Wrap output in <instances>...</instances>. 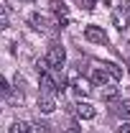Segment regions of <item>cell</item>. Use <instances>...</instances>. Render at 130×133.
<instances>
[{"instance_id":"obj_10","label":"cell","mask_w":130,"mask_h":133,"mask_svg":"<svg viewBox=\"0 0 130 133\" xmlns=\"http://www.w3.org/2000/svg\"><path fill=\"white\" fill-rule=\"evenodd\" d=\"M77 115H79L82 120H92V118L97 115V110H95L89 102H79V105H77Z\"/></svg>"},{"instance_id":"obj_1","label":"cell","mask_w":130,"mask_h":133,"mask_svg":"<svg viewBox=\"0 0 130 133\" xmlns=\"http://www.w3.org/2000/svg\"><path fill=\"white\" fill-rule=\"evenodd\" d=\"M56 72H59V69H49V72L41 74V79H38L41 95H61V92H64V79H61Z\"/></svg>"},{"instance_id":"obj_8","label":"cell","mask_w":130,"mask_h":133,"mask_svg":"<svg viewBox=\"0 0 130 133\" xmlns=\"http://www.w3.org/2000/svg\"><path fill=\"white\" fill-rule=\"evenodd\" d=\"M38 110L44 113V115H49L56 110V102H54V95H41L38 97Z\"/></svg>"},{"instance_id":"obj_14","label":"cell","mask_w":130,"mask_h":133,"mask_svg":"<svg viewBox=\"0 0 130 133\" xmlns=\"http://www.w3.org/2000/svg\"><path fill=\"white\" fill-rule=\"evenodd\" d=\"M112 21H115V26H117V31H122V28H125V18H120L117 13L112 16Z\"/></svg>"},{"instance_id":"obj_11","label":"cell","mask_w":130,"mask_h":133,"mask_svg":"<svg viewBox=\"0 0 130 133\" xmlns=\"http://www.w3.org/2000/svg\"><path fill=\"white\" fill-rule=\"evenodd\" d=\"M8 133H33V125L26 123V120H13L10 128H8Z\"/></svg>"},{"instance_id":"obj_16","label":"cell","mask_w":130,"mask_h":133,"mask_svg":"<svg viewBox=\"0 0 130 133\" xmlns=\"http://www.w3.org/2000/svg\"><path fill=\"white\" fill-rule=\"evenodd\" d=\"M117 133H130V123H122V125H120V131Z\"/></svg>"},{"instance_id":"obj_7","label":"cell","mask_w":130,"mask_h":133,"mask_svg":"<svg viewBox=\"0 0 130 133\" xmlns=\"http://www.w3.org/2000/svg\"><path fill=\"white\" fill-rule=\"evenodd\" d=\"M51 13L59 18V23H66V18H69V8H66L61 0H51Z\"/></svg>"},{"instance_id":"obj_5","label":"cell","mask_w":130,"mask_h":133,"mask_svg":"<svg viewBox=\"0 0 130 133\" xmlns=\"http://www.w3.org/2000/svg\"><path fill=\"white\" fill-rule=\"evenodd\" d=\"M92 82L99 84V87H110V84H115L117 79H115V77L107 72V69H102V66H95V69H92Z\"/></svg>"},{"instance_id":"obj_13","label":"cell","mask_w":130,"mask_h":133,"mask_svg":"<svg viewBox=\"0 0 130 133\" xmlns=\"http://www.w3.org/2000/svg\"><path fill=\"white\" fill-rule=\"evenodd\" d=\"M102 97L105 100H115L117 97V90H115L112 84H110V87H102Z\"/></svg>"},{"instance_id":"obj_17","label":"cell","mask_w":130,"mask_h":133,"mask_svg":"<svg viewBox=\"0 0 130 133\" xmlns=\"http://www.w3.org/2000/svg\"><path fill=\"white\" fill-rule=\"evenodd\" d=\"M28 3H33V0H28Z\"/></svg>"},{"instance_id":"obj_4","label":"cell","mask_w":130,"mask_h":133,"mask_svg":"<svg viewBox=\"0 0 130 133\" xmlns=\"http://www.w3.org/2000/svg\"><path fill=\"white\" fill-rule=\"evenodd\" d=\"M71 90H74V95L87 97V95L92 92V84H89V79H84V77H79V74L74 72V74H71Z\"/></svg>"},{"instance_id":"obj_2","label":"cell","mask_w":130,"mask_h":133,"mask_svg":"<svg viewBox=\"0 0 130 133\" xmlns=\"http://www.w3.org/2000/svg\"><path fill=\"white\" fill-rule=\"evenodd\" d=\"M46 62H49L51 69H61L66 62V49L61 46V44H54V46H49V51H46Z\"/></svg>"},{"instance_id":"obj_15","label":"cell","mask_w":130,"mask_h":133,"mask_svg":"<svg viewBox=\"0 0 130 133\" xmlns=\"http://www.w3.org/2000/svg\"><path fill=\"white\" fill-rule=\"evenodd\" d=\"M79 3H82V8H84V10H92V8L97 5V0H79Z\"/></svg>"},{"instance_id":"obj_6","label":"cell","mask_w":130,"mask_h":133,"mask_svg":"<svg viewBox=\"0 0 130 133\" xmlns=\"http://www.w3.org/2000/svg\"><path fill=\"white\" fill-rule=\"evenodd\" d=\"M31 26L36 28V31H41V33H54L56 31L54 23H51L46 16H41V13H31Z\"/></svg>"},{"instance_id":"obj_12","label":"cell","mask_w":130,"mask_h":133,"mask_svg":"<svg viewBox=\"0 0 130 133\" xmlns=\"http://www.w3.org/2000/svg\"><path fill=\"white\" fill-rule=\"evenodd\" d=\"M99 66H102V69H107L115 79H120V77H122V69H120L117 64H112V62H105V64H99Z\"/></svg>"},{"instance_id":"obj_9","label":"cell","mask_w":130,"mask_h":133,"mask_svg":"<svg viewBox=\"0 0 130 133\" xmlns=\"http://www.w3.org/2000/svg\"><path fill=\"white\" fill-rule=\"evenodd\" d=\"M112 113L117 118H130V100H117V102H112Z\"/></svg>"},{"instance_id":"obj_3","label":"cell","mask_w":130,"mask_h":133,"mask_svg":"<svg viewBox=\"0 0 130 133\" xmlns=\"http://www.w3.org/2000/svg\"><path fill=\"white\" fill-rule=\"evenodd\" d=\"M84 38H87L89 44H99V46L110 44V36L105 33V28H99V26H87V28H84Z\"/></svg>"}]
</instances>
